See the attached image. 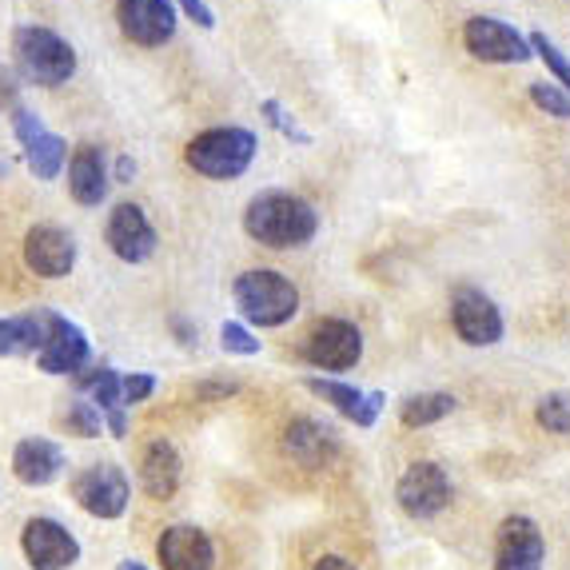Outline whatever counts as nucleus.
<instances>
[{
    "label": "nucleus",
    "instance_id": "obj_1",
    "mask_svg": "<svg viewBox=\"0 0 570 570\" xmlns=\"http://www.w3.org/2000/svg\"><path fill=\"white\" fill-rule=\"evenodd\" d=\"M244 232L272 252H292V247H307L320 236V212L299 191L267 188L247 200Z\"/></svg>",
    "mask_w": 570,
    "mask_h": 570
},
{
    "label": "nucleus",
    "instance_id": "obj_2",
    "mask_svg": "<svg viewBox=\"0 0 570 570\" xmlns=\"http://www.w3.org/2000/svg\"><path fill=\"white\" fill-rule=\"evenodd\" d=\"M259 153V140L252 128L239 124H219V128H204L188 140L184 160L191 171H200L204 180H239Z\"/></svg>",
    "mask_w": 570,
    "mask_h": 570
},
{
    "label": "nucleus",
    "instance_id": "obj_3",
    "mask_svg": "<svg viewBox=\"0 0 570 570\" xmlns=\"http://www.w3.org/2000/svg\"><path fill=\"white\" fill-rule=\"evenodd\" d=\"M232 299H236L244 324L252 327H284L299 315V287L276 267H252L236 276Z\"/></svg>",
    "mask_w": 570,
    "mask_h": 570
},
{
    "label": "nucleus",
    "instance_id": "obj_4",
    "mask_svg": "<svg viewBox=\"0 0 570 570\" xmlns=\"http://www.w3.org/2000/svg\"><path fill=\"white\" fill-rule=\"evenodd\" d=\"M12 57L20 77L37 88H60L77 72V48L45 24H20L12 32Z\"/></svg>",
    "mask_w": 570,
    "mask_h": 570
},
{
    "label": "nucleus",
    "instance_id": "obj_5",
    "mask_svg": "<svg viewBox=\"0 0 570 570\" xmlns=\"http://www.w3.org/2000/svg\"><path fill=\"white\" fill-rule=\"evenodd\" d=\"M37 367L45 375H80L92 360V347H88V335L80 324H72L68 315L52 312V307H37Z\"/></svg>",
    "mask_w": 570,
    "mask_h": 570
},
{
    "label": "nucleus",
    "instance_id": "obj_6",
    "mask_svg": "<svg viewBox=\"0 0 570 570\" xmlns=\"http://www.w3.org/2000/svg\"><path fill=\"white\" fill-rule=\"evenodd\" d=\"M72 499L85 514L112 523V519H124V511L132 503V483L124 475V466L92 463L72 479Z\"/></svg>",
    "mask_w": 570,
    "mask_h": 570
},
{
    "label": "nucleus",
    "instance_id": "obj_7",
    "mask_svg": "<svg viewBox=\"0 0 570 570\" xmlns=\"http://www.w3.org/2000/svg\"><path fill=\"white\" fill-rule=\"evenodd\" d=\"M304 363H312L315 371H352L363 360V332L352 320H320L312 332L304 335L299 347Z\"/></svg>",
    "mask_w": 570,
    "mask_h": 570
},
{
    "label": "nucleus",
    "instance_id": "obj_8",
    "mask_svg": "<svg viewBox=\"0 0 570 570\" xmlns=\"http://www.w3.org/2000/svg\"><path fill=\"white\" fill-rule=\"evenodd\" d=\"M463 45L466 52L483 65H527L534 57L531 40L523 32L507 24L499 17H471L463 24Z\"/></svg>",
    "mask_w": 570,
    "mask_h": 570
},
{
    "label": "nucleus",
    "instance_id": "obj_9",
    "mask_svg": "<svg viewBox=\"0 0 570 570\" xmlns=\"http://www.w3.org/2000/svg\"><path fill=\"white\" fill-rule=\"evenodd\" d=\"M451 324H455V335L466 347H494L507 332L499 304L487 292H479V287H459L451 295Z\"/></svg>",
    "mask_w": 570,
    "mask_h": 570
},
{
    "label": "nucleus",
    "instance_id": "obj_10",
    "mask_svg": "<svg viewBox=\"0 0 570 570\" xmlns=\"http://www.w3.org/2000/svg\"><path fill=\"white\" fill-rule=\"evenodd\" d=\"M395 499H400L403 514L407 519H435V514L448 511L451 503V475L439 463H411L403 471V479L395 483Z\"/></svg>",
    "mask_w": 570,
    "mask_h": 570
},
{
    "label": "nucleus",
    "instance_id": "obj_11",
    "mask_svg": "<svg viewBox=\"0 0 570 570\" xmlns=\"http://www.w3.org/2000/svg\"><path fill=\"white\" fill-rule=\"evenodd\" d=\"M20 551H24L32 570H68L80 562L77 534L68 531L65 523H57V519H45V514H37V519L24 523V531H20Z\"/></svg>",
    "mask_w": 570,
    "mask_h": 570
},
{
    "label": "nucleus",
    "instance_id": "obj_12",
    "mask_svg": "<svg viewBox=\"0 0 570 570\" xmlns=\"http://www.w3.org/2000/svg\"><path fill=\"white\" fill-rule=\"evenodd\" d=\"M12 132H17L20 148H24V160L37 171V180H57L68 164V144L65 136H57L52 128H45L37 112H29L24 105L12 108Z\"/></svg>",
    "mask_w": 570,
    "mask_h": 570
},
{
    "label": "nucleus",
    "instance_id": "obj_13",
    "mask_svg": "<svg viewBox=\"0 0 570 570\" xmlns=\"http://www.w3.org/2000/svg\"><path fill=\"white\" fill-rule=\"evenodd\" d=\"M105 244L112 247V256L124 259V264H144V259L156 256V228L153 219L144 216L140 204H116L108 212V224H105Z\"/></svg>",
    "mask_w": 570,
    "mask_h": 570
},
{
    "label": "nucleus",
    "instance_id": "obj_14",
    "mask_svg": "<svg viewBox=\"0 0 570 570\" xmlns=\"http://www.w3.org/2000/svg\"><path fill=\"white\" fill-rule=\"evenodd\" d=\"M24 267L40 279H65L77 267V239L57 224H37L24 232Z\"/></svg>",
    "mask_w": 570,
    "mask_h": 570
},
{
    "label": "nucleus",
    "instance_id": "obj_15",
    "mask_svg": "<svg viewBox=\"0 0 570 570\" xmlns=\"http://www.w3.org/2000/svg\"><path fill=\"white\" fill-rule=\"evenodd\" d=\"M120 32L140 48H160L176 37V4L171 0H116Z\"/></svg>",
    "mask_w": 570,
    "mask_h": 570
},
{
    "label": "nucleus",
    "instance_id": "obj_16",
    "mask_svg": "<svg viewBox=\"0 0 570 570\" xmlns=\"http://www.w3.org/2000/svg\"><path fill=\"white\" fill-rule=\"evenodd\" d=\"M547 562V542L534 519L511 514L499 523L494 534V570H542Z\"/></svg>",
    "mask_w": 570,
    "mask_h": 570
},
{
    "label": "nucleus",
    "instance_id": "obj_17",
    "mask_svg": "<svg viewBox=\"0 0 570 570\" xmlns=\"http://www.w3.org/2000/svg\"><path fill=\"white\" fill-rule=\"evenodd\" d=\"M112 188V168H108V153L100 144H77L72 160H68V191L80 208H100Z\"/></svg>",
    "mask_w": 570,
    "mask_h": 570
},
{
    "label": "nucleus",
    "instance_id": "obj_18",
    "mask_svg": "<svg viewBox=\"0 0 570 570\" xmlns=\"http://www.w3.org/2000/svg\"><path fill=\"white\" fill-rule=\"evenodd\" d=\"M304 387L312 391V395H320L324 403H332L343 419H352L355 428H375V419H380L383 403H387L383 391H360V387H352V383L320 380V375H307Z\"/></svg>",
    "mask_w": 570,
    "mask_h": 570
},
{
    "label": "nucleus",
    "instance_id": "obj_19",
    "mask_svg": "<svg viewBox=\"0 0 570 570\" xmlns=\"http://www.w3.org/2000/svg\"><path fill=\"white\" fill-rule=\"evenodd\" d=\"M156 554H160L164 570H212L216 567V547H212L208 531L191 523H176L160 534L156 542Z\"/></svg>",
    "mask_w": 570,
    "mask_h": 570
},
{
    "label": "nucleus",
    "instance_id": "obj_20",
    "mask_svg": "<svg viewBox=\"0 0 570 570\" xmlns=\"http://www.w3.org/2000/svg\"><path fill=\"white\" fill-rule=\"evenodd\" d=\"M77 383H80V391H88V403L100 411L108 435L124 439V431H128V407H124L120 371L116 367H85L77 375Z\"/></svg>",
    "mask_w": 570,
    "mask_h": 570
},
{
    "label": "nucleus",
    "instance_id": "obj_21",
    "mask_svg": "<svg viewBox=\"0 0 570 570\" xmlns=\"http://www.w3.org/2000/svg\"><path fill=\"white\" fill-rule=\"evenodd\" d=\"M68 455L52 439H20L12 451V475L24 487H52L65 475Z\"/></svg>",
    "mask_w": 570,
    "mask_h": 570
},
{
    "label": "nucleus",
    "instance_id": "obj_22",
    "mask_svg": "<svg viewBox=\"0 0 570 570\" xmlns=\"http://www.w3.org/2000/svg\"><path fill=\"white\" fill-rule=\"evenodd\" d=\"M180 479H184V459L180 451L171 448L168 439H156L148 443L140 455V487L148 499L156 503H168L171 494L180 491Z\"/></svg>",
    "mask_w": 570,
    "mask_h": 570
},
{
    "label": "nucleus",
    "instance_id": "obj_23",
    "mask_svg": "<svg viewBox=\"0 0 570 570\" xmlns=\"http://www.w3.org/2000/svg\"><path fill=\"white\" fill-rule=\"evenodd\" d=\"M284 455H292L295 463L304 466H324L340 455V439L320 419H292L284 431Z\"/></svg>",
    "mask_w": 570,
    "mask_h": 570
},
{
    "label": "nucleus",
    "instance_id": "obj_24",
    "mask_svg": "<svg viewBox=\"0 0 570 570\" xmlns=\"http://www.w3.org/2000/svg\"><path fill=\"white\" fill-rule=\"evenodd\" d=\"M455 411V395L448 391H423V395H407L400 403V423L403 428H431L439 419H448Z\"/></svg>",
    "mask_w": 570,
    "mask_h": 570
},
{
    "label": "nucleus",
    "instance_id": "obj_25",
    "mask_svg": "<svg viewBox=\"0 0 570 570\" xmlns=\"http://www.w3.org/2000/svg\"><path fill=\"white\" fill-rule=\"evenodd\" d=\"M37 343H40V327H37V315L32 312L0 320V355H4V360L37 355Z\"/></svg>",
    "mask_w": 570,
    "mask_h": 570
},
{
    "label": "nucleus",
    "instance_id": "obj_26",
    "mask_svg": "<svg viewBox=\"0 0 570 570\" xmlns=\"http://www.w3.org/2000/svg\"><path fill=\"white\" fill-rule=\"evenodd\" d=\"M527 40H531V52H534V57H539L542 65H547V72L554 77V85H559L562 92L570 96V57H567V52H562V48L554 45V40L547 37V32H531Z\"/></svg>",
    "mask_w": 570,
    "mask_h": 570
},
{
    "label": "nucleus",
    "instance_id": "obj_27",
    "mask_svg": "<svg viewBox=\"0 0 570 570\" xmlns=\"http://www.w3.org/2000/svg\"><path fill=\"white\" fill-rule=\"evenodd\" d=\"M259 116L267 120V128H276L284 140H292V144H299V148H307L312 144V132L307 128H299V120H295L292 112H287L284 105H279L276 96H267V100H259Z\"/></svg>",
    "mask_w": 570,
    "mask_h": 570
},
{
    "label": "nucleus",
    "instance_id": "obj_28",
    "mask_svg": "<svg viewBox=\"0 0 570 570\" xmlns=\"http://www.w3.org/2000/svg\"><path fill=\"white\" fill-rule=\"evenodd\" d=\"M534 423L551 435H570V395H562V391L542 395L539 407H534Z\"/></svg>",
    "mask_w": 570,
    "mask_h": 570
},
{
    "label": "nucleus",
    "instance_id": "obj_29",
    "mask_svg": "<svg viewBox=\"0 0 570 570\" xmlns=\"http://www.w3.org/2000/svg\"><path fill=\"white\" fill-rule=\"evenodd\" d=\"M65 428H68V435H77V439H100L105 435V419H100V411L88 400H72L65 411Z\"/></svg>",
    "mask_w": 570,
    "mask_h": 570
},
{
    "label": "nucleus",
    "instance_id": "obj_30",
    "mask_svg": "<svg viewBox=\"0 0 570 570\" xmlns=\"http://www.w3.org/2000/svg\"><path fill=\"white\" fill-rule=\"evenodd\" d=\"M531 105L539 108V112L554 116V120H570V96L562 92L554 80H534V85H531Z\"/></svg>",
    "mask_w": 570,
    "mask_h": 570
},
{
    "label": "nucleus",
    "instance_id": "obj_31",
    "mask_svg": "<svg viewBox=\"0 0 570 570\" xmlns=\"http://www.w3.org/2000/svg\"><path fill=\"white\" fill-rule=\"evenodd\" d=\"M219 347L228 355H259V340L252 335V327L239 324V320H228L219 327Z\"/></svg>",
    "mask_w": 570,
    "mask_h": 570
},
{
    "label": "nucleus",
    "instance_id": "obj_32",
    "mask_svg": "<svg viewBox=\"0 0 570 570\" xmlns=\"http://www.w3.org/2000/svg\"><path fill=\"white\" fill-rule=\"evenodd\" d=\"M120 391H124V407H136V403L156 395V380L148 371H132V375H120Z\"/></svg>",
    "mask_w": 570,
    "mask_h": 570
},
{
    "label": "nucleus",
    "instance_id": "obj_33",
    "mask_svg": "<svg viewBox=\"0 0 570 570\" xmlns=\"http://www.w3.org/2000/svg\"><path fill=\"white\" fill-rule=\"evenodd\" d=\"M171 4H176V9H180L188 20H196V24H200L204 32L216 29V12H212L208 0H171Z\"/></svg>",
    "mask_w": 570,
    "mask_h": 570
},
{
    "label": "nucleus",
    "instance_id": "obj_34",
    "mask_svg": "<svg viewBox=\"0 0 570 570\" xmlns=\"http://www.w3.org/2000/svg\"><path fill=\"white\" fill-rule=\"evenodd\" d=\"M20 105V85H17V72L9 68H0V108H17Z\"/></svg>",
    "mask_w": 570,
    "mask_h": 570
},
{
    "label": "nucleus",
    "instance_id": "obj_35",
    "mask_svg": "<svg viewBox=\"0 0 570 570\" xmlns=\"http://www.w3.org/2000/svg\"><path fill=\"white\" fill-rule=\"evenodd\" d=\"M132 176H136V160H132V156H116V164H112V180H116V184H132Z\"/></svg>",
    "mask_w": 570,
    "mask_h": 570
},
{
    "label": "nucleus",
    "instance_id": "obj_36",
    "mask_svg": "<svg viewBox=\"0 0 570 570\" xmlns=\"http://www.w3.org/2000/svg\"><path fill=\"white\" fill-rule=\"evenodd\" d=\"M168 324H171V332L180 335V343H184V347H191V343H196V335H200V332H196V327L188 324V320H184V315H171Z\"/></svg>",
    "mask_w": 570,
    "mask_h": 570
},
{
    "label": "nucleus",
    "instance_id": "obj_37",
    "mask_svg": "<svg viewBox=\"0 0 570 570\" xmlns=\"http://www.w3.org/2000/svg\"><path fill=\"white\" fill-rule=\"evenodd\" d=\"M312 570H355V562H347L343 554H324Z\"/></svg>",
    "mask_w": 570,
    "mask_h": 570
},
{
    "label": "nucleus",
    "instance_id": "obj_38",
    "mask_svg": "<svg viewBox=\"0 0 570 570\" xmlns=\"http://www.w3.org/2000/svg\"><path fill=\"white\" fill-rule=\"evenodd\" d=\"M116 570H148L144 562H136V559H124V562H116Z\"/></svg>",
    "mask_w": 570,
    "mask_h": 570
}]
</instances>
